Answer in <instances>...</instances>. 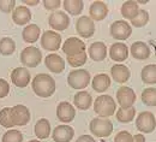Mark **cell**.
I'll use <instances>...</instances> for the list:
<instances>
[{"instance_id":"10","label":"cell","mask_w":156,"mask_h":142,"mask_svg":"<svg viewBox=\"0 0 156 142\" xmlns=\"http://www.w3.org/2000/svg\"><path fill=\"white\" fill-rule=\"evenodd\" d=\"M117 101L120 107L129 108L132 107L136 102V93L132 88L121 86L117 90Z\"/></svg>"},{"instance_id":"13","label":"cell","mask_w":156,"mask_h":142,"mask_svg":"<svg viewBox=\"0 0 156 142\" xmlns=\"http://www.w3.org/2000/svg\"><path fill=\"white\" fill-rule=\"evenodd\" d=\"M85 43L78 38H69L67 40L62 43V52L67 57H73L76 54L85 52Z\"/></svg>"},{"instance_id":"28","label":"cell","mask_w":156,"mask_h":142,"mask_svg":"<svg viewBox=\"0 0 156 142\" xmlns=\"http://www.w3.org/2000/svg\"><path fill=\"white\" fill-rule=\"evenodd\" d=\"M34 131H35V135L37 136L39 140L48 139L49 134H51V123H49V121L46 119V118L39 119L35 124Z\"/></svg>"},{"instance_id":"9","label":"cell","mask_w":156,"mask_h":142,"mask_svg":"<svg viewBox=\"0 0 156 142\" xmlns=\"http://www.w3.org/2000/svg\"><path fill=\"white\" fill-rule=\"evenodd\" d=\"M11 118L13 125L17 126H24L31 119V115L30 111L27 106L24 105H16L13 107H11Z\"/></svg>"},{"instance_id":"19","label":"cell","mask_w":156,"mask_h":142,"mask_svg":"<svg viewBox=\"0 0 156 142\" xmlns=\"http://www.w3.org/2000/svg\"><path fill=\"white\" fill-rule=\"evenodd\" d=\"M108 15V7L103 1H94L89 7V17L93 20H105Z\"/></svg>"},{"instance_id":"21","label":"cell","mask_w":156,"mask_h":142,"mask_svg":"<svg viewBox=\"0 0 156 142\" xmlns=\"http://www.w3.org/2000/svg\"><path fill=\"white\" fill-rule=\"evenodd\" d=\"M111 75H112V77H113L114 81L122 84V83H126V82L130 80L131 71L124 64H115L111 69Z\"/></svg>"},{"instance_id":"22","label":"cell","mask_w":156,"mask_h":142,"mask_svg":"<svg viewBox=\"0 0 156 142\" xmlns=\"http://www.w3.org/2000/svg\"><path fill=\"white\" fill-rule=\"evenodd\" d=\"M31 20V11L28 6L20 5L12 12V20L18 25H25Z\"/></svg>"},{"instance_id":"7","label":"cell","mask_w":156,"mask_h":142,"mask_svg":"<svg viewBox=\"0 0 156 142\" xmlns=\"http://www.w3.org/2000/svg\"><path fill=\"white\" fill-rule=\"evenodd\" d=\"M131 34H132V28L126 20H115L111 25V36L115 40H127L131 36Z\"/></svg>"},{"instance_id":"24","label":"cell","mask_w":156,"mask_h":142,"mask_svg":"<svg viewBox=\"0 0 156 142\" xmlns=\"http://www.w3.org/2000/svg\"><path fill=\"white\" fill-rule=\"evenodd\" d=\"M73 104L78 110H82V111L89 110L90 106L93 105V96L88 92H84V90L78 92L73 98Z\"/></svg>"},{"instance_id":"30","label":"cell","mask_w":156,"mask_h":142,"mask_svg":"<svg viewBox=\"0 0 156 142\" xmlns=\"http://www.w3.org/2000/svg\"><path fill=\"white\" fill-rule=\"evenodd\" d=\"M142 81L145 84H156V65L155 64H149L142 69L140 72Z\"/></svg>"},{"instance_id":"11","label":"cell","mask_w":156,"mask_h":142,"mask_svg":"<svg viewBox=\"0 0 156 142\" xmlns=\"http://www.w3.org/2000/svg\"><path fill=\"white\" fill-rule=\"evenodd\" d=\"M61 46V36L54 30H47L41 36V47L46 51H58Z\"/></svg>"},{"instance_id":"15","label":"cell","mask_w":156,"mask_h":142,"mask_svg":"<svg viewBox=\"0 0 156 142\" xmlns=\"http://www.w3.org/2000/svg\"><path fill=\"white\" fill-rule=\"evenodd\" d=\"M73 136H75V130L72 126L67 124L58 125L52 133V137L54 142H70L73 139Z\"/></svg>"},{"instance_id":"3","label":"cell","mask_w":156,"mask_h":142,"mask_svg":"<svg viewBox=\"0 0 156 142\" xmlns=\"http://www.w3.org/2000/svg\"><path fill=\"white\" fill-rule=\"evenodd\" d=\"M89 128H90V133L100 139L108 137L113 133V123L108 118H102V117L94 118L90 122Z\"/></svg>"},{"instance_id":"14","label":"cell","mask_w":156,"mask_h":142,"mask_svg":"<svg viewBox=\"0 0 156 142\" xmlns=\"http://www.w3.org/2000/svg\"><path fill=\"white\" fill-rule=\"evenodd\" d=\"M57 117L61 123L72 122L76 117V108L67 101H61L57 106Z\"/></svg>"},{"instance_id":"2","label":"cell","mask_w":156,"mask_h":142,"mask_svg":"<svg viewBox=\"0 0 156 142\" xmlns=\"http://www.w3.org/2000/svg\"><path fill=\"white\" fill-rule=\"evenodd\" d=\"M94 111L95 113L102 117V118H108L115 113L117 110V104L115 100L111 95H100L94 101Z\"/></svg>"},{"instance_id":"32","label":"cell","mask_w":156,"mask_h":142,"mask_svg":"<svg viewBox=\"0 0 156 142\" xmlns=\"http://www.w3.org/2000/svg\"><path fill=\"white\" fill-rule=\"evenodd\" d=\"M16 51V42L11 38H2L0 39V54L1 56H11Z\"/></svg>"},{"instance_id":"38","label":"cell","mask_w":156,"mask_h":142,"mask_svg":"<svg viewBox=\"0 0 156 142\" xmlns=\"http://www.w3.org/2000/svg\"><path fill=\"white\" fill-rule=\"evenodd\" d=\"M16 9V1L15 0H0V11L4 13H10L11 11Z\"/></svg>"},{"instance_id":"47","label":"cell","mask_w":156,"mask_h":142,"mask_svg":"<svg viewBox=\"0 0 156 142\" xmlns=\"http://www.w3.org/2000/svg\"><path fill=\"white\" fill-rule=\"evenodd\" d=\"M155 57H156V53H155Z\"/></svg>"},{"instance_id":"23","label":"cell","mask_w":156,"mask_h":142,"mask_svg":"<svg viewBox=\"0 0 156 142\" xmlns=\"http://www.w3.org/2000/svg\"><path fill=\"white\" fill-rule=\"evenodd\" d=\"M88 54L94 61H102L107 57V47L103 42H94L88 48Z\"/></svg>"},{"instance_id":"18","label":"cell","mask_w":156,"mask_h":142,"mask_svg":"<svg viewBox=\"0 0 156 142\" xmlns=\"http://www.w3.org/2000/svg\"><path fill=\"white\" fill-rule=\"evenodd\" d=\"M130 52H131L132 57L137 60H145L150 57V48L143 41L133 42L130 47Z\"/></svg>"},{"instance_id":"20","label":"cell","mask_w":156,"mask_h":142,"mask_svg":"<svg viewBox=\"0 0 156 142\" xmlns=\"http://www.w3.org/2000/svg\"><path fill=\"white\" fill-rule=\"evenodd\" d=\"M44 64H46V67L54 74H60L65 70V60L55 53L48 54L44 59Z\"/></svg>"},{"instance_id":"27","label":"cell","mask_w":156,"mask_h":142,"mask_svg":"<svg viewBox=\"0 0 156 142\" xmlns=\"http://www.w3.org/2000/svg\"><path fill=\"white\" fill-rule=\"evenodd\" d=\"M139 10H140V9H139L138 4H137L136 1H133V0L125 1V2L122 4L121 9H120L122 17L130 20H132L136 17L137 15H138V12H139Z\"/></svg>"},{"instance_id":"39","label":"cell","mask_w":156,"mask_h":142,"mask_svg":"<svg viewBox=\"0 0 156 142\" xmlns=\"http://www.w3.org/2000/svg\"><path fill=\"white\" fill-rule=\"evenodd\" d=\"M114 142H133V136L129 131L122 130L117 134V136L114 137Z\"/></svg>"},{"instance_id":"5","label":"cell","mask_w":156,"mask_h":142,"mask_svg":"<svg viewBox=\"0 0 156 142\" xmlns=\"http://www.w3.org/2000/svg\"><path fill=\"white\" fill-rule=\"evenodd\" d=\"M137 129L143 134H150L156 129V119L154 113L149 111L140 112L136 118Z\"/></svg>"},{"instance_id":"37","label":"cell","mask_w":156,"mask_h":142,"mask_svg":"<svg viewBox=\"0 0 156 142\" xmlns=\"http://www.w3.org/2000/svg\"><path fill=\"white\" fill-rule=\"evenodd\" d=\"M88 59V56H87V52H83V53H79L76 54L73 57H67V63L69 65L73 66V67H78V66H83Z\"/></svg>"},{"instance_id":"29","label":"cell","mask_w":156,"mask_h":142,"mask_svg":"<svg viewBox=\"0 0 156 142\" xmlns=\"http://www.w3.org/2000/svg\"><path fill=\"white\" fill-rule=\"evenodd\" d=\"M62 7L67 13L72 16H78L84 9V2L82 0H65L62 1Z\"/></svg>"},{"instance_id":"35","label":"cell","mask_w":156,"mask_h":142,"mask_svg":"<svg viewBox=\"0 0 156 142\" xmlns=\"http://www.w3.org/2000/svg\"><path fill=\"white\" fill-rule=\"evenodd\" d=\"M0 125L7 129L13 126L12 118H11V107H5L0 111Z\"/></svg>"},{"instance_id":"4","label":"cell","mask_w":156,"mask_h":142,"mask_svg":"<svg viewBox=\"0 0 156 142\" xmlns=\"http://www.w3.org/2000/svg\"><path fill=\"white\" fill-rule=\"evenodd\" d=\"M67 83L73 89H84L90 83V74L85 69H77L69 74Z\"/></svg>"},{"instance_id":"36","label":"cell","mask_w":156,"mask_h":142,"mask_svg":"<svg viewBox=\"0 0 156 142\" xmlns=\"http://www.w3.org/2000/svg\"><path fill=\"white\" fill-rule=\"evenodd\" d=\"M23 134L20 130H9L4 134L1 142H22Z\"/></svg>"},{"instance_id":"41","label":"cell","mask_w":156,"mask_h":142,"mask_svg":"<svg viewBox=\"0 0 156 142\" xmlns=\"http://www.w3.org/2000/svg\"><path fill=\"white\" fill-rule=\"evenodd\" d=\"M10 93V84L4 78H0V99H4Z\"/></svg>"},{"instance_id":"25","label":"cell","mask_w":156,"mask_h":142,"mask_svg":"<svg viewBox=\"0 0 156 142\" xmlns=\"http://www.w3.org/2000/svg\"><path fill=\"white\" fill-rule=\"evenodd\" d=\"M93 89L98 93H103L111 87V77L107 74H98L91 81Z\"/></svg>"},{"instance_id":"8","label":"cell","mask_w":156,"mask_h":142,"mask_svg":"<svg viewBox=\"0 0 156 142\" xmlns=\"http://www.w3.org/2000/svg\"><path fill=\"white\" fill-rule=\"evenodd\" d=\"M71 23V20L69 15L64 11H54L53 13L49 15L48 17V24L54 31H62L69 28Z\"/></svg>"},{"instance_id":"42","label":"cell","mask_w":156,"mask_h":142,"mask_svg":"<svg viewBox=\"0 0 156 142\" xmlns=\"http://www.w3.org/2000/svg\"><path fill=\"white\" fill-rule=\"evenodd\" d=\"M76 142H95V139L91 135H82L76 140Z\"/></svg>"},{"instance_id":"6","label":"cell","mask_w":156,"mask_h":142,"mask_svg":"<svg viewBox=\"0 0 156 142\" xmlns=\"http://www.w3.org/2000/svg\"><path fill=\"white\" fill-rule=\"evenodd\" d=\"M42 60V53L37 47H25L20 52V63L27 67H36Z\"/></svg>"},{"instance_id":"26","label":"cell","mask_w":156,"mask_h":142,"mask_svg":"<svg viewBox=\"0 0 156 142\" xmlns=\"http://www.w3.org/2000/svg\"><path fill=\"white\" fill-rule=\"evenodd\" d=\"M40 33H41V29H40L39 25L36 24H28L23 31H22V38L23 40L28 43H34L39 40L40 38Z\"/></svg>"},{"instance_id":"1","label":"cell","mask_w":156,"mask_h":142,"mask_svg":"<svg viewBox=\"0 0 156 142\" xmlns=\"http://www.w3.org/2000/svg\"><path fill=\"white\" fill-rule=\"evenodd\" d=\"M34 93L40 98H49L55 92V81L48 74H39L31 82Z\"/></svg>"},{"instance_id":"44","label":"cell","mask_w":156,"mask_h":142,"mask_svg":"<svg viewBox=\"0 0 156 142\" xmlns=\"http://www.w3.org/2000/svg\"><path fill=\"white\" fill-rule=\"evenodd\" d=\"M22 2L27 6H34V5H37L40 1L37 0H22Z\"/></svg>"},{"instance_id":"40","label":"cell","mask_w":156,"mask_h":142,"mask_svg":"<svg viewBox=\"0 0 156 142\" xmlns=\"http://www.w3.org/2000/svg\"><path fill=\"white\" fill-rule=\"evenodd\" d=\"M43 7L48 11H57V9L60 7V5L62 4L60 0H44L42 1Z\"/></svg>"},{"instance_id":"12","label":"cell","mask_w":156,"mask_h":142,"mask_svg":"<svg viewBox=\"0 0 156 142\" xmlns=\"http://www.w3.org/2000/svg\"><path fill=\"white\" fill-rule=\"evenodd\" d=\"M76 31L80 38L89 39L95 33V23L88 16H82L76 22Z\"/></svg>"},{"instance_id":"16","label":"cell","mask_w":156,"mask_h":142,"mask_svg":"<svg viewBox=\"0 0 156 142\" xmlns=\"http://www.w3.org/2000/svg\"><path fill=\"white\" fill-rule=\"evenodd\" d=\"M11 81L18 88H25L30 83V72L27 67H16L11 72Z\"/></svg>"},{"instance_id":"43","label":"cell","mask_w":156,"mask_h":142,"mask_svg":"<svg viewBox=\"0 0 156 142\" xmlns=\"http://www.w3.org/2000/svg\"><path fill=\"white\" fill-rule=\"evenodd\" d=\"M133 142H145V136L143 134H136L133 136Z\"/></svg>"},{"instance_id":"45","label":"cell","mask_w":156,"mask_h":142,"mask_svg":"<svg viewBox=\"0 0 156 142\" xmlns=\"http://www.w3.org/2000/svg\"><path fill=\"white\" fill-rule=\"evenodd\" d=\"M136 2L138 4V5H139V4H143V5H145V4H148V2H149V0H137Z\"/></svg>"},{"instance_id":"33","label":"cell","mask_w":156,"mask_h":142,"mask_svg":"<svg viewBox=\"0 0 156 142\" xmlns=\"http://www.w3.org/2000/svg\"><path fill=\"white\" fill-rule=\"evenodd\" d=\"M142 101L147 106H156V88H145L142 92Z\"/></svg>"},{"instance_id":"34","label":"cell","mask_w":156,"mask_h":142,"mask_svg":"<svg viewBox=\"0 0 156 142\" xmlns=\"http://www.w3.org/2000/svg\"><path fill=\"white\" fill-rule=\"evenodd\" d=\"M149 18H150L149 17V12L147 10H144V9H140L138 15L131 20V24L133 27H136V28H142V27H144V25H147L149 23Z\"/></svg>"},{"instance_id":"46","label":"cell","mask_w":156,"mask_h":142,"mask_svg":"<svg viewBox=\"0 0 156 142\" xmlns=\"http://www.w3.org/2000/svg\"><path fill=\"white\" fill-rule=\"evenodd\" d=\"M29 142H41L40 140H30Z\"/></svg>"},{"instance_id":"31","label":"cell","mask_w":156,"mask_h":142,"mask_svg":"<svg viewBox=\"0 0 156 142\" xmlns=\"http://www.w3.org/2000/svg\"><path fill=\"white\" fill-rule=\"evenodd\" d=\"M117 119L118 122L120 123H124V124H126V123H130L132 122L133 119H135V117H136V108L132 106V107H129V108H122V107H120L119 110L117 111Z\"/></svg>"},{"instance_id":"17","label":"cell","mask_w":156,"mask_h":142,"mask_svg":"<svg viewBox=\"0 0 156 142\" xmlns=\"http://www.w3.org/2000/svg\"><path fill=\"white\" fill-rule=\"evenodd\" d=\"M109 57L117 63L125 61L129 58V47L122 42L113 43L109 48Z\"/></svg>"}]
</instances>
